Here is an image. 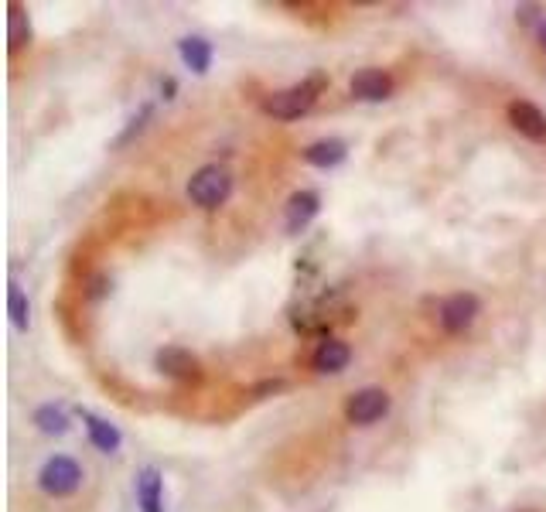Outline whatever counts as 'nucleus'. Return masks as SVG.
<instances>
[{
	"label": "nucleus",
	"mask_w": 546,
	"mask_h": 512,
	"mask_svg": "<svg viewBox=\"0 0 546 512\" xmlns=\"http://www.w3.org/2000/svg\"><path fill=\"white\" fill-rule=\"evenodd\" d=\"M325 86H328V76H321V72H318V76L297 82V86H291V89L270 93L267 99H263V113H270V117H277V120L304 117V113L318 103V96H321V89H325Z\"/></svg>",
	"instance_id": "obj_1"
},
{
	"label": "nucleus",
	"mask_w": 546,
	"mask_h": 512,
	"mask_svg": "<svg viewBox=\"0 0 546 512\" xmlns=\"http://www.w3.org/2000/svg\"><path fill=\"white\" fill-rule=\"evenodd\" d=\"M229 195H233V175L219 164H205L188 181V198L198 209H219V205H226Z\"/></svg>",
	"instance_id": "obj_2"
},
{
	"label": "nucleus",
	"mask_w": 546,
	"mask_h": 512,
	"mask_svg": "<svg viewBox=\"0 0 546 512\" xmlns=\"http://www.w3.org/2000/svg\"><path fill=\"white\" fill-rule=\"evenodd\" d=\"M38 485H41V492L52 495V499H65V495L79 492L82 468L72 458H65V454H55V458H48L45 468L38 472Z\"/></svg>",
	"instance_id": "obj_3"
},
{
	"label": "nucleus",
	"mask_w": 546,
	"mask_h": 512,
	"mask_svg": "<svg viewBox=\"0 0 546 512\" xmlns=\"http://www.w3.org/2000/svg\"><path fill=\"white\" fill-rule=\"evenodd\" d=\"M390 414V393L379 390V386H366V390L352 393L349 403H345V417H349V424H376V420H383Z\"/></svg>",
	"instance_id": "obj_4"
},
{
	"label": "nucleus",
	"mask_w": 546,
	"mask_h": 512,
	"mask_svg": "<svg viewBox=\"0 0 546 512\" xmlns=\"http://www.w3.org/2000/svg\"><path fill=\"white\" fill-rule=\"evenodd\" d=\"M478 311H482V304H478L475 294H465V291L451 294L448 301L441 304V325H444V332H451V335L468 332L471 321L478 318Z\"/></svg>",
	"instance_id": "obj_5"
},
{
	"label": "nucleus",
	"mask_w": 546,
	"mask_h": 512,
	"mask_svg": "<svg viewBox=\"0 0 546 512\" xmlns=\"http://www.w3.org/2000/svg\"><path fill=\"white\" fill-rule=\"evenodd\" d=\"M154 362L164 376L181 379V383H198V379H202V366H198V359L188 349H181V345H168V349H161Z\"/></svg>",
	"instance_id": "obj_6"
},
{
	"label": "nucleus",
	"mask_w": 546,
	"mask_h": 512,
	"mask_svg": "<svg viewBox=\"0 0 546 512\" xmlns=\"http://www.w3.org/2000/svg\"><path fill=\"white\" fill-rule=\"evenodd\" d=\"M509 123L523 137L536 140V144L546 140V117H543V110H540V106H533V103H526V99H516V103H509Z\"/></svg>",
	"instance_id": "obj_7"
},
{
	"label": "nucleus",
	"mask_w": 546,
	"mask_h": 512,
	"mask_svg": "<svg viewBox=\"0 0 546 512\" xmlns=\"http://www.w3.org/2000/svg\"><path fill=\"white\" fill-rule=\"evenodd\" d=\"M393 93V79L386 76L383 69H362L355 72L352 79V96L355 99H366V103H379V99H386Z\"/></svg>",
	"instance_id": "obj_8"
},
{
	"label": "nucleus",
	"mask_w": 546,
	"mask_h": 512,
	"mask_svg": "<svg viewBox=\"0 0 546 512\" xmlns=\"http://www.w3.org/2000/svg\"><path fill=\"white\" fill-rule=\"evenodd\" d=\"M349 359H352V349L342 338H325V342L314 349L311 366L318 369V373H342V369L349 366Z\"/></svg>",
	"instance_id": "obj_9"
},
{
	"label": "nucleus",
	"mask_w": 546,
	"mask_h": 512,
	"mask_svg": "<svg viewBox=\"0 0 546 512\" xmlns=\"http://www.w3.org/2000/svg\"><path fill=\"white\" fill-rule=\"evenodd\" d=\"M318 212H321L318 192H294L291 202H287V216H284L287 233H301V229L308 226V222L318 216Z\"/></svg>",
	"instance_id": "obj_10"
},
{
	"label": "nucleus",
	"mask_w": 546,
	"mask_h": 512,
	"mask_svg": "<svg viewBox=\"0 0 546 512\" xmlns=\"http://www.w3.org/2000/svg\"><path fill=\"white\" fill-rule=\"evenodd\" d=\"M137 502L140 512H164V478L154 465L137 475Z\"/></svg>",
	"instance_id": "obj_11"
},
{
	"label": "nucleus",
	"mask_w": 546,
	"mask_h": 512,
	"mask_svg": "<svg viewBox=\"0 0 546 512\" xmlns=\"http://www.w3.org/2000/svg\"><path fill=\"white\" fill-rule=\"evenodd\" d=\"M345 158H349V147H345V140L338 137H325V140H314V144L304 151V161L314 164V168H338Z\"/></svg>",
	"instance_id": "obj_12"
},
{
	"label": "nucleus",
	"mask_w": 546,
	"mask_h": 512,
	"mask_svg": "<svg viewBox=\"0 0 546 512\" xmlns=\"http://www.w3.org/2000/svg\"><path fill=\"white\" fill-rule=\"evenodd\" d=\"M82 420H86L89 441H93L99 451H103V454H117V451H120L123 437H120V431H117V427H113V424H106L103 417L89 414V410H82Z\"/></svg>",
	"instance_id": "obj_13"
},
{
	"label": "nucleus",
	"mask_w": 546,
	"mask_h": 512,
	"mask_svg": "<svg viewBox=\"0 0 546 512\" xmlns=\"http://www.w3.org/2000/svg\"><path fill=\"white\" fill-rule=\"evenodd\" d=\"M178 52H181V62L188 65L192 72H209V65H212V45L205 38H181V45H178Z\"/></svg>",
	"instance_id": "obj_14"
},
{
	"label": "nucleus",
	"mask_w": 546,
	"mask_h": 512,
	"mask_svg": "<svg viewBox=\"0 0 546 512\" xmlns=\"http://www.w3.org/2000/svg\"><path fill=\"white\" fill-rule=\"evenodd\" d=\"M35 424L41 434H52V437H62L69 431V417L62 414L59 407H52V403H45V407L35 410Z\"/></svg>",
	"instance_id": "obj_15"
},
{
	"label": "nucleus",
	"mask_w": 546,
	"mask_h": 512,
	"mask_svg": "<svg viewBox=\"0 0 546 512\" xmlns=\"http://www.w3.org/2000/svg\"><path fill=\"white\" fill-rule=\"evenodd\" d=\"M7 41H11V52H18V48L24 45H31V24L28 18H24V11L21 7H11V14H7Z\"/></svg>",
	"instance_id": "obj_16"
},
{
	"label": "nucleus",
	"mask_w": 546,
	"mask_h": 512,
	"mask_svg": "<svg viewBox=\"0 0 546 512\" xmlns=\"http://www.w3.org/2000/svg\"><path fill=\"white\" fill-rule=\"evenodd\" d=\"M7 311H11V321L18 332H28V297L18 284H11V291H7Z\"/></svg>",
	"instance_id": "obj_17"
},
{
	"label": "nucleus",
	"mask_w": 546,
	"mask_h": 512,
	"mask_svg": "<svg viewBox=\"0 0 546 512\" xmlns=\"http://www.w3.org/2000/svg\"><path fill=\"white\" fill-rule=\"evenodd\" d=\"M144 120H151V106H144V110H140V113H137V117H134V120H130V123H134V127H130V130H127V134H123V137L117 140V144H127V140H130V137H134V134H137V130H140V127H144Z\"/></svg>",
	"instance_id": "obj_18"
},
{
	"label": "nucleus",
	"mask_w": 546,
	"mask_h": 512,
	"mask_svg": "<svg viewBox=\"0 0 546 512\" xmlns=\"http://www.w3.org/2000/svg\"><path fill=\"white\" fill-rule=\"evenodd\" d=\"M175 89H178V86H175V79H164V82H161L164 99H175Z\"/></svg>",
	"instance_id": "obj_19"
},
{
	"label": "nucleus",
	"mask_w": 546,
	"mask_h": 512,
	"mask_svg": "<svg viewBox=\"0 0 546 512\" xmlns=\"http://www.w3.org/2000/svg\"><path fill=\"white\" fill-rule=\"evenodd\" d=\"M540 45H543V48H546V21H543V24H540Z\"/></svg>",
	"instance_id": "obj_20"
},
{
	"label": "nucleus",
	"mask_w": 546,
	"mask_h": 512,
	"mask_svg": "<svg viewBox=\"0 0 546 512\" xmlns=\"http://www.w3.org/2000/svg\"><path fill=\"white\" fill-rule=\"evenodd\" d=\"M523 512H533V509H523Z\"/></svg>",
	"instance_id": "obj_21"
}]
</instances>
